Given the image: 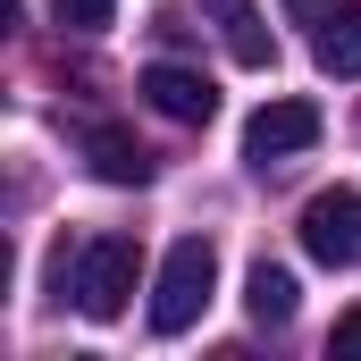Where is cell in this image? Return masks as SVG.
<instances>
[{
	"instance_id": "11",
	"label": "cell",
	"mask_w": 361,
	"mask_h": 361,
	"mask_svg": "<svg viewBox=\"0 0 361 361\" xmlns=\"http://www.w3.org/2000/svg\"><path fill=\"white\" fill-rule=\"evenodd\" d=\"M328 361H361V311L336 319V336H328Z\"/></svg>"
},
{
	"instance_id": "6",
	"label": "cell",
	"mask_w": 361,
	"mask_h": 361,
	"mask_svg": "<svg viewBox=\"0 0 361 361\" xmlns=\"http://www.w3.org/2000/svg\"><path fill=\"white\" fill-rule=\"evenodd\" d=\"M202 17L219 25V42L235 51V68H269V59H277V34L261 25L252 0H202Z\"/></svg>"
},
{
	"instance_id": "8",
	"label": "cell",
	"mask_w": 361,
	"mask_h": 361,
	"mask_svg": "<svg viewBox=\"0 0 361 361\" xmlns=\"http://www.w3.org/2000/svg\"><path fill=\"white\" fill-rule=\"evenodd\" d=\"M294 302H302L294 269H277V261H252V277H244V311H252L261 328H286V319H294Z\"/></svg>"
},
{
	"instance_id": "10",
	"label": "cell",
	"mask_w": 361,
	"mask_h": 361,
	"mask_svg": "<svg viewBox=\"0 0 361 361\" xmlns=\"http://www.w3.org/2000/svg\"><path fill=\"white\" fill-rule=\"evenodd\" d=\"M51 8H59V25H76V34H101L118 0H51Z\"/></svg>"
},
{
	"instance_id": "3",
	"label": "cell",
	"mask_w": 361,
	"mask_h": 361,
	"mask_svg": "<svg viewBox=\"0 0 361 361\" xmlns=\"http://www.w3.org/2000/svg\"><path fill=\"white\" fill-rule=\"evenodd\" d=\"M302 252L328 261V269H353L361 261V193L353 185H328L302 202Z\"/></svg>"
},
{
	"instance_id": "5",
	"label": "cell",
	"mask_w": 361,
	"mask_h": 361,
	"mask_svg": "<svg viewBox=\"0 0 361 361\" xmlns=\"http://www.w3.org/2000/svg\"><path fill=\"white\" fill-rule=\"evenodd\" d=\"M135 92H143L169 126H210V118H219V85H210L202 68H177V59H152Z\"/></svg>"
},
{
	"instance_id": "12",
	"label": "cell",
	"mask_w": 361,
	"mask_h": 361,
	"mask_svg": "<svg viewBox=\"0 0 361 361\" xmlns=\"http://www.w3.org/2000/svg\"><path fill=\"white\" fill-rule=\"evenodd\" d=\"M336 0H286V17H328Z\"/></svg>"
},
{
	"instance_id": "2",
	"label": "cell",
	"mask_w": 361,
	"mask_h": 361,
	"mask_svg": "<svg viewBox=\"0 0 361 361\" xmlns=\"http://www.w3.org/2000/svg\"><path fill=\"white\" fill-rule=\"evenodd\" d=\"M135 277H143L135 235H92L76 252V302H85V319H118L135 302Z\"/></svg>"
},
{
	"instance_id": "9",
	"label": "cell",
	"mask_w": 361,
	"mask_h": 361,
	"mask_svg": "<svg viewBox=\"0 0 361 361\" xmlns=\"http://www.w3.org/2000/svg\"><path fill=\"white\" fill-rule=\"evenodd\" d=\"M311 59H319L328 76H361V8H328V17H319Z\"/></svg>"
},
{
	"instance_id": "4",
	"label": "cell",
	"mask_w": 361,
	"mask_h": 361,
	"mask_svg": "<svg viewBox=\"0 0 361 361\" xmlns=\"http://www.w3.org/2000/svg\"><path fill=\"white\" fill-rule=\"evenodd\" d=\"M311 143H319V109L311 101H269V109L244 118V160L252 169H277V160H294Z\"/></svg>"
},
{
	"instance_id": "7",
	"label": "cell",
	"mask_w": 361,
	"mask_h": 361,
	"mask_svg": "<svg viewBox=\"0 0 361 361\" xmlns=\"http://www.w3.org/2000/svg\"><path fill=\"white\" fill-rule=\"evenodd\" d=\"M85 152H92V177H101V185H143V177H152V160H143V143H135L126 126H92Z\"/></svg>"
},
{
	"instance_id": "1",
	"label": "cell",
	"mask_w": 361,
	"mask_h": 361,
	"mask_svg": "<svg viewBox=\"0 0 361 361\" xmlns=\"http://www.w3.org/2000/svg\"><path fill=\"white\" fill-rule=\"evenodd\" d=\"M210 286H219V244L210 235H177L169 261H160V286H152V336H185L202 319Z\"/></svg>"
}]
</instances>
